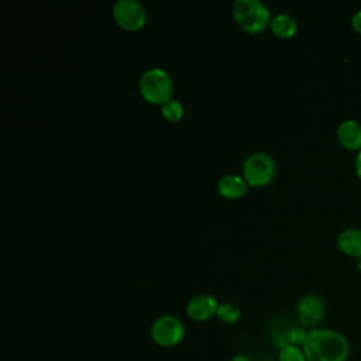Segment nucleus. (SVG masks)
I'll use <instances>...</instances> for the list:
<instances>
[{
  "mask_svg": "<svg viewBox=\"0 0 361 361\" xmlns=\"http://www.w3.org/2000/svg\"><path fill=\"white\" fill-rule=\"evenodd\" d=\"M306 361H347L350 357L348 338L333 329H310L303 344Z\"/></svg>",
  "mask_w": 361,
  "mask_h": 361,
  "instance_id": "nucleus-1",
  "label": "nucleus"
},
{
  "mask_svg": "<svg viewBox=\"0 0 361 361\" xmlns=\"http://www.w3.org/2000/svg\"><path fill=\"white\" fill-rule=\"evenodd\" d=\"M235 23L247 32L257 34L264 31L271 21L269 10L258 0H237L233 3Z\"/></svg>",
  "mask_w": 361,
  "mask_h": 361,
  "instance_id": "nucleus-2",
  "label": "nucleus"
},
{
  "mask_svg": "<svg viewBox=\"0 0 361 361\" xmlns=\"http://www.w3.org/2000/svg\"><path fill=\"white\" fill-rule=\"evenodd\" d=\"M173 83L171 76L161 68L147 69L140 78V92L152 104H164L171 100Z\"/></svg>",
  "mask_w": 361,
  "mask_h": 361,
  "instance_id": "nucleus-3",
  "label": "nucleus"
},
{
  "mask_svg": "<svg viewBox=\"0 0 361 361\" xmlns=\"http://www.w3.org/2000/svg\"><path fill=\"white\" fill-rule=\"evenodd\" d=\"M274 159L264 152H254L248 155L243 164V173L247 185L265 186L275 175Z\"/></svg>",
  "mask_w": 361,
  "mask_h": 361,
  "instance_id": "nucleus-4",
  "label": "nucleus"
},
{
  "mask_svg": "<svg viewBox=\"0 0 361 361\" xmlns=\"http://www.w3.org/2000/svg\"><path fill=\"white\" fill-rule=\"evenodd\" d=\"M183 336V323L172 314L158 317L151 326V337L159 347H173L182 341Z\"/></svg>",
  "mask_w": 361,
  "mask_h": 361,
  "instance_id": "nucleus-5",
  "label": "nucleus"
},
{
  "mask_svg": "<svg viewBox=\"0 0 361 361\" xmlns=\"http://www.w3.org/2000/svg\"><path fill=\"white\" fill-rule=\"evenodd\" d=\"M113 17L121 28L128 31H137L147 23V13L135 0H118L113 7Z\"/></svg>",
  "mask_w": 361,
  "mask_h": 361,
  "instance_id": "nucleus-6",
  "label": "nucleus"
},
{
  "mask_svg": "<svg viewBox=\"0 0 361 361\" xmlns=\"http://www.w3.org/2000/svg\"><path fill=\"white\" fill-rule=\"evenodd\" d=\"M324 302L316 293H307L296 305V317L303 327L314 329L324 317Z\"/></svg>",
  "mask_w": 361,
  "mask_h": 361,
  "instance_id": "nucleus-7",
  "label": "nucleus"
},
{
  "mask_svg": "<svg viewBox=\"0 0 361 361\" xmlns=\"http://www.w3.org/2000/svg\"><path fill=\"white\" fill-rule=\"evenodd\" d=\"M217 307H219V303L214 296L202 293V295L193 296L188 302L186 313L195 322H204L216 314Z\"/></svg>",
  "mask_w": 361,
  "mask_h": 361,
  "instance_id": "nucleus-8",
  "label": "nucleus"
},
{
  "mask_svg": "<svg viewBox=\"0 0 361 361\" xmlns=\"http://www.w3.org/2000/svg\"><path fill=\"white\" fill-rule=\"evenodd\" d=\"M337 140L345 149L361 151V126L353 120H344L337 127Z\"/></svg>",
  "mask_w": 361,
  "mask_h": 361,
  "instance_id": "nucleus-9",
  "label": "nucleus"
},
{
  "mask_svg": "<svg viewBox=\"0 0 361 361\" xmlns=\"http://www.w3.org/2000/svg\"><path fill=\"white\" fill-rule=\"evenodd\" d=\"M338 250L354 258H361V230L360 228H345L337 235Z\"/></svg>",
  "mask_w": 361,
  "mask_h": 361,
  "instance_id": "nucleus-10",
  "label": "nucleus"
},
{
  "mask_svg": "<svg viewBox=\"0 0 361 361\" xmlns=\"http://www.w3.org/2000/svg\"><path fill=\"white\" fill-rule=\"evenodd\" d=\"M217 189L221 196L227 199H237L247 192V182L238 175H224L219 180Z\"/></svg>",
  "mask_w": 361,
  "mask_h": 361,
  "instance_id": "nucleus-11",
  "label": "nucleus"
},
{
  "mask_svg": "<svg viewBox=\"0 0 361 361\" xmlns=\"http://www.w3.org/2000/svg\"><path fill=\"white\" fill-rule=\"evenodd\" d=\"M269 28L279 38H290L296 34L298 23L292 16L279 13V14L271 17Z\"/></svg>",
  "mask_w": 361,
  "mask_h": 361,
  "instance_id": "nucleus-12",
  "label": "nucleus"
},
{
  "mask_svg": "<svg viewBox=\"0 0 361 361\" xmlns=\"http://www.w3.org/2000/svg\"><path fill=\"white\" fill-rule=\"evenodd\" d=\"M292 327H293V324L285 317L274 322L272 329H271V336L279 348L289 344V331Z\"/></svg>",
  "mask_w": 361,
  "mask_h": 361,
  "instance_id": "nucleus-13",
  "label": "nucleus"
},
{
  "mask_svg": "<svg viewBox=\"0 0 361 361\" xmlns=\"http://www.w3.org/2000/svg\"><path fill=\"white\" fill-rule=\"evenodd\" d=\"M240 307L234 303H230V302H226V303H220L219 307H217V312H216V316L223 322V323H227V324H233L235 323L238 319H240Z\"/></svg>",
  "mask_w": 361,
  "mask_h": 361,
  "instance_id": "nucleus-14",
  "label": "nucleus"
},
{
  "mask_svg": "<svg viewBox=\"0 0 361 361\" xmlns=\"http://www.w3.org/2000/svg\"><path fill=\"white\" fill-rule=\"evenodd\" d=\"M161 113H162L165 120L175 123V121L182 118V116H183V106L178 100L171 99V100H168L166 103L162 104Z\"/></svg>",
  "mask_w": 361,
  "mask_h": 361,
  "instance_id": "nucleus-15",
  "label": "nucleus"
},
{
  "mask_svg": "<svg viewBox=\"0 0 361 361\" xmlns=\"http://www.w3.org/2000/svg\"><path fill=\"white\" fill-rule=\"evenodd\" d=\"M278 361H306V357H305L302 347L288 344V345L279 348Z\"/></svg>",
  "mask_w": 361,
  "mask_h": 361,
  "instance_id": "nucleus-16",
  "label": "nucleus"
},
{
  "mask_svg": "<svg viewBox=\"0 0 361 361\" xmlns=\"http://www.w3.org/2000/svg\"><path fill=\"white\" fill-rule=\"evenodd\" d=\"M307 330L303 326H296L293 324V327L289 331V344L298 345V347H303L306 338H307Z\"/></svg>",
  "mask_w": 361,
  "mask_h": 361,
  "instance_id": "nucleus-17",
  "label": "nucleus"
},
{
  "mask_svg": "<svg viewBox=\"0 0 361 361\" xmlns=\"http://www.w3.org/2000/svg\"><path fill=\"white\" fill-rule=\"evenodd\" d=\"M351 27L354 28L355 32L361 34V10L355 11L351 17Z\"/></svg>",
  "mask_w": 361,
  "mask_h": 361,
  "instance_id": "nucleus-18",
  "label": "nucleus"
},
{
  "mask_svg": "<svg viewBox=\"0 0 361 361\" xmlns=\"http://www.w3.org/2000/svg\"><path fill=\"white\" fill-rule=\"evenodd\" d=\"M355 173L361 179V151H358L357 158H355Z\"/></svg>",
  "mask_w": 361,
  "mask_h": 361,
  "instance_id": "nucleus-19",
  "label": "nucleus"
},
{
  "mask_svg": "<svg viewBox=\"0 0 361 361\" xmlns=\"http://www.w3.org/2000/svg\"><path fill=\"white\" fill-rule=\"evenodd\" d=\"M230 361H251V360L244 354H235Z\"/></svg>",
  "mask_w": 361,
  "mask_h": 361,
  "instance_id": "nucleus-20",
  "label": "nucleus"
},
{
  "mask_svg": "<svg viewBox=\"0 0 361 361\" xmlns=\"http://www.w3.org/2000/svg\"><path fill=\"white\" fill-rule=\"evenodd\" d=\"M355 265H357V268L361 271V258H357V262H355Z\"/></svg>",
  "mask_w": 361,
  "mask_h": 361,
  "instance_id": "nucleus-21",
  "label": "nucleus"
}]
</instances>
